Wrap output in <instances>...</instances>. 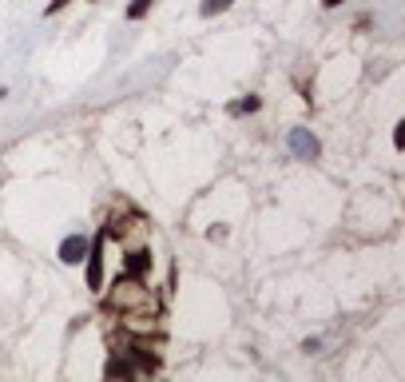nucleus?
Wrapping results in <instances>:
<instances>
[{
	"instance_id": "9",
	"label": "nucleus",
	"mask_w": 405,
	"mask_h": 382,
	"mask_svg": "<svg viewBox=\"0 0 405 382\" xmlns=\"http://www.w3.org/2000/svg\"><path fill=\"white\" fill-rule=\"evenodd\" d=\"M322 4H326V8H338V4H342V0H322Z\"/></svg>"
},
{
	"instance_id": "4",
	"label": "nucleus",
	"mask_w": 405,
	"mask_h": 382,
	"mask_svg": "<svg viewBox=\"0 0 405 382\" xmlns=\"http://www.w3.org/2000/svg\"><path fill=\"white\" fill-rule=\"evenodd\" d=\"M124 271H128V275H143V271H151V251H139V247H135L128 255V267H124Z\"/></svg>"
},
{
	"instance_id": "7",
	"label": "nucleus",
	"mask_w": 405,
	"mask_h": 382,
	"mask_svg": "<svg viewBox=\"0 0 405 382\" xmlns=\"http://www.w3.org/2000/svg\"><path fill=\"white\" fill-rule=\"evenodd\" d=\"M148 8H151V0H135V4L128 8V16L131 20H143V16H148Z\"/></svg>"
},
{
	"instance_id": "2",
	"label": "nucleus",
	"mask_w": 405,
	"mask_h": 382,
	"mask_svg": "<svg viewBox=\"0 0 405 382\" xmlns=\"http://www.w3.org/2000/svg\"><path fill=\"white\" fill-rule=\"evenodd\" d=\"M84 255H88V239H84V235H68L64 247H60V259H64V263H80Z\"/></svg>"
},
{
	"instance_id": "1",
	"label": "nucleus",
	"mask_w": 405,
	"mask_h": 382,
	"mask_svg": "<svg viewBox=\"0 0 405 382\" xmlns=\"http://www.w3.org/2000/svg\"><path fill=\"white\" fill-rule=\"evenodd\" d=\"M104 239H95L92 243V259H88V286L92 291H100V283H104Z\"/></svg>"
},
{
	"instance_id": "8",
	"label": "nucleus",
	"mask_w": 405,
	"mask_h": 382,
	"mask_svg": "<svg viewBox=\"0 0 405 382\" xmlns=\"http://www.w3.org/2000/svg\"><path fill=\"white\" fill-rule=\"evenodd\" d=\"M68 4H72V0H52V4L44 8V12H48V16H56V12H60V8H68Z\"/></svg>"
},
{
	"instance_id": "6",
	"label": "nucleus",
	"mask_w": 405,
	"mask_h": 382,
	"mask_svg": "<svg viewBox=\"0 0 405 382\" xmlns=\"http://www.w3.org/2000/svg\"><path fill=\"white\" fill-rule=\"evenodd\" d=\"M222 8H231V0H202V16H215Z\"/></svg>"
},
{
	"instance_id": "5",
	"label": "nucleus",
	"mask_w": 405,
	"mask_h": 382,
	"mask_svg": "<svg viewBox=\"0 0 405 382\" xmlns=\"http://www.w3.org/2000/svg\"><path fill=\"white\" fill-rule=\"evenodd\" d=\"M104 374H108V379H135V374H139V366L124 363V359H111V363L104 366Z\"/></svg>"
},
{
	"instance_id": "3",
	"label": "nucleus",
	"mask_w": 405,
	"mask_h": 382,
	"mask_svg": "<svg viewBox=\"0 0 405 382\" xmlns=\"http://www.w3.org/2000/svg\"><path fill=\"white\" fill-rule=\"evenodd\" d=\"M290 148H294L298 155L314 159V155H318V139H314V135H306V132H294V135H290Z\"/></svg>"
}]
</instances>
